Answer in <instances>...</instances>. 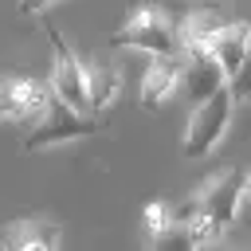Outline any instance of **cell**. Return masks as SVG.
<instances>
[{"label":"cell","mask_w":251,"mask_h":251,"mask_svg":"<svg viewBox=\"0 0 251 251\" xmlns=\"http://www.w3.org/2000/svg\"><path fill=\"white\" fill-rule=\"evenodd\" d=\"M184 71H180V86L188 94L192 106H200L204 98H212L220 86H227V75L220 67V59L212 51H184Z\"/></svg>","instance_id":"6"},{"label":"cell","mask_w":251,"mask_h":251,"mask_svg":"<svg viewBox=\"0 0 251 251\" xmlns=\"http://www.w3.org/2000/svg\"><path fill=\"white\" fill-rule=\"evenodd\" d=\"M102 126L94 122V114H78L71 110L63 98H51L47 114L31 126V133L24 137V149H51V145H67V141H78V137H90L98 133Z\"/></svg>","instance_id":"4"},{"label":"cell","mask_w":251,"mask_h":251,"mask_svg":"<svg viewBox=\"0 0 251 251\" xmlns=\"http://www.w3.org/2000/svg\"><path fill=\"white\" fill-rule=\"evenodd\" d=\"M235 114V98H231V86H220L212 98H204L200 106H192L188 114V126H184V137H180V149L184 157H208L220 137L227 133V122Z\"/></svg>","instance_id":"2"},{"label":"cell","mask_w":251,"mask_h":251,"mask_svg":"<svg viewBox=\"0 0 251 251\" xmlns=\"http://www.w3.org/2000/svg\"><path fill=\"white\" fill-rule=\"evenodd\" d=\"M180 71H184V63L176 55H157L141 75V110H157L180 86Z\"/></svg>","instance_id":"8"},{"label":"cell","mask_w":251,"mask_h":251,"mask_svg":"<svg viewBox=\"0 0 251 251\" xmlns=\"http://www.w3.org/2000/svg\"><path fill=\"white\" fill-rule=\"evenodd\" d=\"M200 251H231V247H224V243H200Z\"/></svg>","instance_id":"17"},{"label":"cell","mask_w":251,"mask_h":251,"mask_svg":"<svg viewBox=\"0 0 251 251\" xmlns=\"http://www.w3.org/2000/svg\"><path fill=\"white\" fill-rule=\"evenodd\" d=\"M247 196H251V173H247Z\"/></svg>","instance_id":"18"},{"label":"cell","mask_w":251,"mask_h":251,"mask_svg":"<svg viewBox=\"0 0 251 251\" xmlns=\"http://www.w3.org/2000/svg\"><path fill=\"white\" fill-rule=\"evenodd\" d=\"M149 251H200V243H196V235L184 224H173L169 231L153 235V247Z\"/></svg>","instance_id":"13"},{"label":"cell","mask_w":251,"mask_h":251,"mask_svg":"<svg viewBox=\"0 0 251 251\" xmlns=\"http://www.w3.org/2000/svg\"><path fill=\"white\" fill-rule=\"evenodd\" d=\"M59 224L47 216H20L4 227L0 247L4 251H55L59 247Z\"/></svg>","instance_id":"7"},{"label":"cell","mask_w":251,"mask_h":251,"mask_svg":"<svg viewBox=\"0 0 251 251\" xmlns=\"http://www.w3.org/2000/svg\"><path fill=\"white\" fill-rule=\"evenodd\" d=\"M114 47H133V51H145V55H173L176 47H180V39H176V27H173V20L161 12V8H153V4H145V8H137L126 24H122V31L114 35Z\"/></svg>","instance_id":"3"},{"label":"cell","mask_w":251,"mask_h":251,"mask_svg":"<svg viewBox=\"0 0 251 251\" xmlns=\"http://www.w3.org/2000/svg\"><path fill=\"white\" fill-rule=\"evenodd\" d=\"M24 114V78H0V122H20Z\"/></svg>","instance_id":"12"},{"label":"cell","mask_w":251,"mask_h":251,"mask_svg":"<svg viewBox=\"0 0 251 251\" xmlns=\"http://www.w3.org/2000/svg\"><path fill=\"white\" fill-rule=\"evenodd\" d=\"M243 196H247V173L243 169H224V173L208 176L196 188V204H200V220L192 224L196 243H212L224 227H231Z\"/></svg>","instance_id":"1"},{"label":"cell","mask_w":251,"mask_h":251,"mask_svg":"<svg viewBox=\"0 0 251 251\" xmlns=\"http://www.w3.org/2000/svg\"><path fill=\"white\" fill-rule=\"evenodd\" d=\"M47 39H51V55H55V67H51V90L55 98H63L71 110L78 114H90V98H86V67L75 59V51L63 43V35L55 27H47Z\"/></svg>","instance_id":"5"},{"label":"cell","mask_w":251,"mask_h":251,"mask_svg":"<svg viewBox=\"0 0 251 251\" xmlns=\"http://www.w3.org/2000/svg\"><path fill=\"white\" fill-rule=\"evenodd\" d=\"M247 51H251V27L247 24H224L220 27V35H216V43H212V55L220 59V67H224V75L231 78L239 67H243V59H247Z\"/></svg>","instance_id":"11"},{"label":"cell","mask_w":251,"mask_h":251,"mask_svg":"<svg viewBox=\"0 0 251 251\" xmlns=\"http://www.w3.org/2000/svg\"><path fill=\"white\" fill-rule=\"evenodd\" d=\"M118 90H122V75H118V67L106 63V59H90V67H86V98H90V114H106V110L114 106Z\"/></svg>","instance_id":"9"},{"label":"cell","mask_w":251,"mask_h":251,"mask_svg":"<svg viewBox=\"0 0 251 251\" xmlns=\"http://www.w3.org/2000/svg\"><path fill=\"white\" fill-rule=\"evenodd\" d=\"M51 4H55V0H20L16 12H20V16H39V12H47Z\"/></svg>","instance_id":"16"},{"label":"cell","mask_w":251,"mask_h":251,"mask_svg":"<svg viewBox=\"0 0 251 251\" xmlns=\"http://www.w3.org/2000/svg\"><path fill=\"white\" fill-rule=\"evenodd\" d=\"M173 224H176V220H173V208H169V204H161V200H157V204H145V231H149V235H161V231H169Z\"/></svg>","instance_id":"14"},{"label":"cell","mask_w":251,"mask_h":251,"mask_svg":"<svg viewBox=\"0 0 251 251\" xmlns=\"http://www.w3.org/2000/svg\"><path fill=\"white\" fill-rule=\"evenodd\" d=\"M227 86H231V98H235V106L251 98V51H247L243 67H239V71H235V75L227 78Z\"/></svg>","instance_id":"15"},{"label":"cell","mask_w":251,"mask_h":251,"mask_svg":"<svg viewBox=\"0 0 251 251\" xmlns=\"http://www.w3.org/2000/svg\"><path fill=\"white\" fill-rule=\"evenodd\" d=\"M220 27H224V20H220L216 12H208V8L188 12V16L180 20V27H176L180 51H212V43H216Z\"/></svg>","instance_id":"10"}]
</instances>
